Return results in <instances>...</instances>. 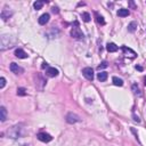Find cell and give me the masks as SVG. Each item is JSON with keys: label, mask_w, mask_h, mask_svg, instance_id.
Returning a JSON list of instances; mask_svg holds the SVG:
<instances>
[{"label": "cell", "mask_w": 146, "mask_h": 146, "mask_svg": "<svg viewBox=\"0 0 146 146\" xmlns=\"http://www.w3.org/2000/svg\"><path fill=\"white\" fill-rule=\"evenodd\" d=\"M15 42V40L13 39V37H10L9 34H4L0 38V50L5 51L7 50L8 48H11Z\"/></svg>", "instance_id": "6da1fadb"}, {"label": "cell", "mask_w": 146, "mask_h": 146, "mask_svg": "<svg viewBox=\"0 0 146 146\" xmlns=\"http://www.w3.org/2000/svg\"><path fill=\"white\" fill-rule=\"evenodd\" d=\"M21 129L22 128H19V126H14V127H11L10 129L7 131V134L10 138H18V137L22 136Z\"/></svg>", "instance_id": "7a4b0ae2"}, {"label": "cell", "mask_w": 146, "mask_h": 146, "mask_svg": "<svg viewBox=\"0 0 146 146\" xmlns=\"http://www.w3.org/2000/svg\"><path fill=\"white\" fill-rule=\"evenodd\" d=\"M65 120H66V122H67V123H70V124H74V123H77V122L81 121V119H80V116L78 115V114L72 113V112H70V113L66 114Z\"/></svg>", "instance_id": "3957f363"}, {"label": "cell", "mask_w": 146, "mask_h": 146, "mask_svg": "<svg viewBox=\"0 0 146 146\" xmlns=\"http://www.w3.org/2000/svg\"><path fill=\"white\" fill-rule=\"evenodd\" d=\"M71 37L74 38V39L82 40L85 38V34L82 33V31L80 30L78 26H75V27H72V30H71Z\"/></svg>", "instance_id": "277c9868"}, {"label": "cell", "mask_w": 146, "mask_h": 146, "mask_svg": "<svg viewBox=\"0 0 146 146\" xmlns=\"http://www.w3.org/2000/svg\"><path fill=\"white\" fill-rule=\"evenodd\" d=\"M37 138L42 143H49V142L53 141V137L47 133H39L38 135H37Z\"/></svg>", "instance_id": "5b68a950"}, {"label": "cell", "mask_w": 146, "mask_h": 146, "mask_svg": "<svg viewBox=\"0 0 146 146\" xmlns=\"http://www.w3.org/2000/svg\"><path fill=\"white\" fill-rule=\"evenodd\" d=\"M82 74H84V77L87 80H89V81H93L94 80V70L91 67H85L84 70H82Z\"/></svg>", "instance_id": "8992f818"}, {"label": "cell", "mask_w": 146, "mask_h": 146, "mask_svg": "<svg viewBox=\"0 0 146 146\" xmlns=\"http://www.w3.org/2000/svg\"><path fill=\"white\" fill-rule=\"evenodd\" d=\"M9 68H10L11 72L15 73V74H22V73H24V68L21 67L18 64H16V63H11Z\"/></svg>", "instance_id": "52a82bcc"}, {"label": "cell", "mask_w": 146, "mask_h": 146, "mask_svg": "<svg viewBox=\"0 0 146 146\" xmlns=\"http://www.w3.org/2000/svg\"><path fill=\"white\" fill-rule=\"evenodd\" d=\"M11 15H13V11L9 10L8 8H4V9L1 10V14H0V16H1V19L2 21H7L8 18H10Z\"/></svg>", "instance_id": "ba28073f"}, {"label": "cell", "mask_w": 146, "mask_h": 146, "mask_svg": "<svg viewBox=\"0 0 146 146\" xmlns=\"http://www.w3.org/2000/svg\"><path fill=\"white\" fill-rule=\"evenodd\" d=\"M49 18H50L49 14L46 13V14H42V15L39 17L38 22H39V24H40V25H46L48 22H49Z\"/></svg>", "instance_id": "9c48e42d"}, {"label": "cell", "mask_w": 146, "mask_h": 146, "mask_svg": "<svg viewBox=\"0 0 146 146\" xmlns=\"http://www.w3.org/2000/svg\"><path fill=\"white\" fill-rule=\"evenodd\" d=\"M46 74H47L49 78H55V77L58 75V70L55 67H48L47 71H46Z\"/></svg>", "instance_id": "30bf717a"}, {"label": "cell", "mask_w": 146, "mask_h": 146, "mask_svg": "<svg viewBox=\"0 0 146 146\" xmlns=\"http://www.w3.org/2000/svg\"><path fill=\"white\" fill-rule=\"evenodd\" d=\"M15 56L17 57V58H22L23 59V58H27L29 55L23 49H21V48H17V49L15 50Z\"/></svg>", "instance_id": "8fae6325"}, {"label": "cell", "mask_w": 146, "mask_h": 146, "mask_svg": "<svg viewBox=\"0 0 146 146\" xmlns=\"http://www.w3.org/2000/svg\"><path fill=\"white\" fill-rule=\"evenodd\" d=\"M122 50H123V53L126 54V55H127V56H130L131 58H135V57L137 56V54L135 53V51L131 50L130 48L126 47V46H123V47H122Z\"/></svg>", "instance_id": "7c38bea8"}, {"label": "cell", "mask_w": 146, "mask_h": 146, "mask_svg": "<svg viewBox=\"0 0 146 146\" xmlns=\"http://www.w3.org/2000/svg\"><path fill=\"white\" fill-rule=\"evenodd\" d=\"M6 119H7V110L5 106H1L0 107V121L5 122Z\"/></svg>", "instance_id": "4fadbf2b"}, {"label": "cell", "mask_w": 146, "mask_h": 146, "mask_svg": "<svg viewBox=\"0 0 146 146\" xmlns=\"http://www.w3.org/2000/svg\"><path fill=\"white\" fill-rule=\"evenodd\" d=\"M106 49L110 51V53H115V51H118V46H116L115 44H113V42H108V44L106 45Z\"/></svg>", "instance_id": "5bb4252c"}, {"label": "cell", "mask_w": 146, "mask_h": 146, "mask_svg": "<svg viewBox=\"0 0 146 146\" xmlns=\"http://www.w3.org/2000/svg\"><path fill=\"white\" fill-rule=\"evenodd\" d=\"M107 77H108V74L107 72H99L98 74H97V79L99 80V81H105V80L107 79Z\"/></svg>", "instance_id": "9a60e30c"}, {"label": "cell", "mask_w": 146, "mask_h": 146, "mask_svg": "<svg viewBox=\"0 0 146 146\" xmlns=\"http://www.w3.org/2000/svg\"><path fill=\"white\" fill-rule=\"evenodd\" d=\"M128 15H129V10L126 9V8H121V9L118 10V16L120 17H126Z\"/></svg>", "instance_id": "2e32d148"}, {"label": "cell", "mask_w": 146, "mask_h": 146, "mask_svg": "<svg viewBox=\"0 0 146 146\" xmlns=\"http://www.w3.org/2000/svg\"><path fill=\"white\" fill-rule=\"evenodd\" d=\"M112 81H113V84L115 85V86H119V87L123 86V80L118 78V77H113V78H112Z\"/></svg>", "instance_id": "e0dca14e"}, {"label": "cell", "mask_w": 146, "mask_h": 146, "mask_svg": "<svg viewBox=\"0 0 146 146\" xmlns=\"http://www.w3.org/2000/svg\"><path fill=\"white\" fill-rule=\"evenodd\" d=\"M45 2H47V1H36V2H34V4H33L34 9H36V10L41 9V8H42V6L45 5Z\"/></svg>", "instance_id": "ac0fdd59"}, {"label": "cell", "mask_w": 146, "mask_h": 146, "mask_svg": "<svg viewBox=\"0 0 146 146\" xmlns=\"http://www.w3.org/2000/svg\"><path fill=\"white\" fill-rule=\"evenodd\" d=\"M131 88H133V91H134V94H135V95H137V96H139V97H141V96H142V93H141V89H139V87H138V86H137L136 84H134V85H133V87H131Z\"/></svg>", "instance_id": "d6986e66"}, {"label": "cell", "mask_w": 146, "mask_h": 146, "mask_svg": "<svg viewBox=\"0 0 146 146\" xmlns=\"http://www.w3.org/2000/svg\"><path fill=\"white\" fill-rule=\"evenodd\" d=\"M81 18L84 19V22H90V19H91V17H90V14L89 13H87V11H85V13H82L81 14Z\"/></svg>", "instance_id": "ffe728a7"}, {"label": "cell", "mask_w": 146, "mask_h": 146, "mask_svg": "<svg viewBox=\"0 0 146 146\" xmlns=\"http://www.w3.org/2000/svg\"><path fill=\"white\" fill-rule=\"evenodd\" d=\"M137 29V23L136 22H131L129 25H128V31L129 32H135Z\"/></svg>", "instance_id": "44dd1931"}, {"label": "cell", "mask_w": 146, "mask_h": 146, "mask_svg": "<svg viewBox=\"0 0 146 146\" xmlns=\"http://www.w3.org/2000/svg\"><path fill=\"white\" fill-rule=\"evenodd\" d=\"M96 21H97V23H98V24H101V25H105L104 17H103V16H99L97 13H96Z\"/></svg>", "instance_id": "7402d4cb"}, {"label": "cell", "mask_w": 146, "mask_h": 146, "mask_svg": "<svg viewBox=\"0 0 146 146\" xmlns=\"http://www.w3.org/2000/svg\"><path fill=\"white\" fill-rule=\"evenodd\" d=\"M17 95L18 96H25L26 95V89H25V88H22V87L17 88Z\"/></svg>", "instance_id": "603a6c76"}, {"label": "cell", "mask_w": 146, "mask_h": 146, "mask_svg": "<svg viewBox=\"0 0 146 146\" xmlns=\"http://www.w3.org/2000/svg\"><path fill=\"white\" fill-rule=\"evenodd\" d=\"M108 66V64H107V62H102L101 63V64H99L98 65V66H97V70H98V71H101V70H103V68H106Z\"/></svg>", "instance_id": "cb8c5ba5"}, {"label": "cell", "mask_w": 146, "mask_h": 146, "mask_svg": "<svg viewBox=\"0 0 146 146\" xmlns=\"http://www.w3.org/2000/svg\"><path fill=\"white\" fill-rule=\"evenodd\" d=\"M5 85H6V79L4 78V77H1V78H0V88H4L5 87Z\"/></svg>", "instance_id": "d4e9b609"}, {"label": "cell", "mask_w": 146, "mask_h": 146, "mask_svg": "<svg viewBox=\"0 0 146 146\" xmlns=\"http://www.w3.org/2000/svg\"><path fill=\"white\" fill-rule=\"evenodd\" d=\"M51 11H53L54 14H58L59 9H58V7H53V8H51Z\"/></svg>", "instance_id": "484cf974"}, {"label": "cell", "mask_w": 146, "mask_h": 146, "mask_svg": "<svg viewBox=\"0 0 146 146\" xmlns=\"http://www.w3.org/2000/svg\"><path fill=\"white\" fill-rule=\"evenodd\" d=\"M129 5H130V7L133 8V9H137V7H136V5L134 4V1H129Z\"/></svg>", "instance_id": "4316f807"}, {"label": "cell", "mask_w": 146, "mask_h": 146, "mask_svg": "<svg viewBox=\"0 0 146 146\" xmlns=\"http://www.w3.org/2000/svg\"><path fill=\"white\" fill-rule=\"evenodd\" d=\"M134 120H135L136 122H141V119H139L138 116H136V114H134Z\"/></svg>", "instance_id": "83f0119b"}, {"label": "cell", "mask_w": 146, "mask_h": 146, "mask_svg": "<svg viewBox=\"0 0 146 146\" xmlns=\"http://www.w3.org/2000/svg\"><path fill=\"white\" fill-rule=\"evenodd\" d=\"M47 66H48V64H47L46 62L42 63V65H41V67H42V68H45V67H47Z\"/></svg>", "instance_id": "f1b7e54d"}, {"label": "cell", "mask_w": 146, "mask_h": 146, "mask_svg": "<svg viewBox=\"0 0 146 146\" xmlns=\"http://www.w3.org/2000/svg\"><path fill=\"white\" fill-rule=\"evenodd\" d=\"M136 68H137L138 71H143V67H142V66H139V65H136Z\"/></svg>", "instance_id": "f546056e"}, {"label": "cell", "mask_w": 146, "mask_h": 146, "mask_svg": "<svg viewBox=\"0 0 146 146\" xmlns=\"http://www.w3.org/2000/svg\"><path fill=\"white\" fill-rule=\"evenodd\" d=\"M144 84H145V86H146V78L144 79Z\"/></svg>", "instance_id": "4dcf8cb0"}]
</instances>
